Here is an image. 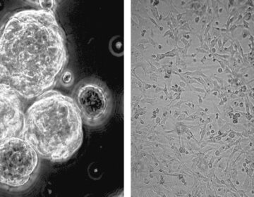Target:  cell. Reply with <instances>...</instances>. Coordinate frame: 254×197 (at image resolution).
Returning <instances> with one entry per match:
<instances>
[{
    "instance_id": "1",
    "label": "cell",
    "mask_w": 254,
    "mask_h": 197,
    "mask_svg": "<svg viewBox=\"0 0 254 197\" xmlns=\"http://www.w3.org/2000/svg\"><path fill=\"white\" fill-rule=\"evenodd\" d=\"M68 61L66 38L53 11L11 15L0 39L1 83L32 98L56 84Z\"/></svg>"
},
{
    "instance_id": "2",
    "label": "cell",
    "mask_w": 254,
    "mask_h": 197,
    "mask_svg": "<svg viewBox=\"0 0 254 197\" xmlns=\"http://www.w3.org/2000/svg\"><path fill=\"white\" fill-rule=\"evenodd\" d=\"M82 121L72 98L50 90L28 108L21 135L43 158L66 161L81 148Z\"/></svg>"
},
{
    "instance_id": "3",
    "label": "cell",
    "mask_w": 254,
    "mask_h": 197,
    "mask_svg": "<svg viewBox=\"0 0 254 197\" xmlns=\"http://www.w3.org/2000/svg\"><path fill=\"white\" fill-rule=\"evenodd\" d=\"M34 148L21 137L1 142L0 183L1 188L9 192L26 190L38 173L39 158Z\"/></svg>"
},
{
    "instance_id": "4",
    "label": "cell",
    "mask_w": 254,
    "mask_h": 197,
    "mask_svg": "<svg viewBox=\"0 0 254 197\" xmlns=\"http://www.w3.org/2000/svg\"><path fill=\"white\" fill-rule=\"evenodd\" d=\"M73 100L86 126L104 123L110 111V98L106 88L93 79L80 81L73 92Z\"/></svg>"
},
{
    "instance_id": "5",
    "label": "cell",
    "mask_w": 254,
    "mask_h": 197,
    "mask_svg": "<svg viewBox=\"0 0 254 197\" xmlns=\"http://www.w3.org/2000/svg\"><path fill=\"white\" fill-rule=\"evenodd\" d=\"M0 87L1 142H3L22 133L25 115L18 93L4 83H1Z\"/></svg>"
},
{
    "instance_id": "6",
    "label": "cell",
    "mask_w": 254,
    "mask_h": 197,
    "mask_svg": "<svg viewBox=\"0 0 254 197\" xmlns=\"http://www.w3.org/2000/svg\"><path fill=\"white\" fill-rule=\"evenodd\" d=\"M115 48L116 49L115 50L114 52L116 54H121V53L123 52V42L120 41V39L115 40V42H113V44H112V49H115Z\"/></svg>"
},
{
    "instance_id": "7",
    "label": "cell",
    "mask_w": 254,
    "mask_h": 197,
    "mask_svg": "<svg viewBox=\"0 0 254 197\" xmlns=\"http://www.w3.org/2000/svg\"><path fill=\"white\" fill-rule=\"evenodd\" d=\"M40 3V6H41L42 9L50 10L53 11V8L55 7V1H38Z\"/></svg>"
}]
</instances>
